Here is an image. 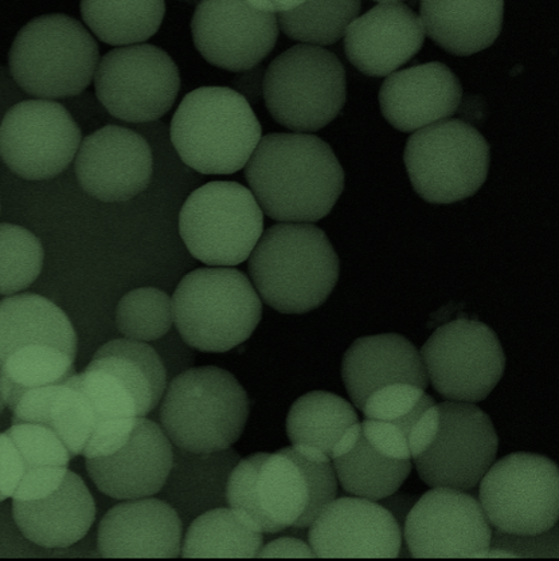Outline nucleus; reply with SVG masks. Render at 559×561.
Instances as JSON below:
<instances>
[{
  "label": "nucleus",
  "mask_w": 559,
  "mask_h": 561,
  "mask_svg": "<svg viewBox=\"0 0 559 561\" xmlns=\"http://www.w3.org/2000/svg\"><path fill=\"white\" fill-rule=\"evenodd\" d=\"M354 404L336 393L312 391L300 397L287 416L293 445H309L331 455L332 447L350 426L358 423Z\"/></svg>",
  "instance_id": "34"
},
{
  "label": "nucleus",
  "mask_w": 559,
  "mask_h": 561,
  "mask_svg": "<svg viewBox=\"0 0 559 561\" xmlns=\"http://www.w3.org/2000/svg\"><path fill=\"white\" fill-rule=\"evenodd\" d=\"M172 310L184 343L224 354L252 336L263 318V301L246 274L230 266H210L181 279Z\"/></svg>",
  "instance_id": "5"
},
{
  "label": "nucleus",
  "mask_w": 559,
  "mask_h": 561,
  "mask_svg": "<svg viewBox=\"0 0 559 561\" xmlns=\"http://www.w3.org/2000/svg\"><path fill=\"white\" fill-rule=\"evenodd\" d=\"M98 99L118 121H159L175 104L181 75L174 59L152 45H128L106 53L94 75Z\"/></svg>",
  "instance_id": "13"
},
{
  "label": "nucleus",
  "mask_w": 559,
  "mask_h": 561,
  "mask_svg": "<svg viewBox=\"0 0 559 561\" xmlns=\"http://www.w3.org/2000/svg\"><path fill=\"white\" fill-rule=\"evenodd\" d=\"M71 459L52 428L41 423H13L0 433V492L5 499H44L61 486Z\"/></svg>",
  "instance_id": "20"
},
{
  "label": "nucleus",
  "mask_w": 559,
  "mask_h": 561,
  "mask_svg": "<svg viewBox=\"0 0 559 561\" xmlns=\"http://www.w3.org/2000/svg\"><path fill=\"white\" fill-rule=\"evenodd\" d=\"M79 125L53 100H27L10 107L0 124V158L32 182L62 174L81 146Z\"/></svg>",
  "instance_id": "15"
},
{
  "label": "nucleus",
  "mask_w": 559,
  "mask_h": 561,
  "mask_svg": "<svg viewBox=\"0 0 559 561\" xmlns=\"http://www.w3.org/2000/svg\"><path fill=\"white\" fill-rule=\"evenodd\" d=\"M343 491L373 501L388 497L407 481L413 462L383 455L362 433L361 423L350 426L330 455Z\"/></svg>",
  "instance_id": "30"
},
{
  "label": "nucleus",
  "mask_w": 559,
  "mask_h": 561,
  "mask_svg": "<svg viewBox=\"0 0 559 561\" xmlns=\"http://www.w3.org/2000/svg\"><path fill=\"white\" fill-rule=\"evenodd\" d=\"M164 14V0H81L85 25L111 46L150 39L162 26Z\"/></svg>",
  "instance_id": "33"
},
{
  "label": "nucleus",
  "mask_w": 559,
  "mask_h": 561,
  "mask_svg": "<svg viewBox=\"0 0 559 561\" xmlns=\"http://www.w3.org/2000/svg\"><path fill=\"white\" fill-rule=\"evenodd\" d=\"M249 73L243 75L238 79V89L240 94L243 95L251 103H258V101L264 95V68L254 67L248 70Z\"/></svg>",
  "instance_id": "45"
},
{
  "label": "nucleus",
  "mask_w": 559,
  "mask_h": 561,
  "mask_svg": "<svg viewBox=\"0 0 559 561\" xmlns=\"http://www.w3.org/2000/svg\"><path fill=\"white\" fill-rule=\"evenodd\" d=\"M361 8V0H306L300 8L278 14L277 21L290 39L329 46L344 37Z\"/></svg>",
  "instance_id": "36"
},
{
  "label": "nucleus",
  "mask_w": 559,
  "mask_h": 561,
  "mask_svg": "<svg viewBox=\"0 0 559 561\" xmlns=\"http://www.w3.org/2000/svg\"><path fill=\"white\" fill-rule=\"evenodd\" d=\"M229 508L261 534L294 528L307 510L309 485L300 465L284 449L240 459L226 488Z\"/></svg>",
  "instance_id": "14"
},
{
  "label": "nucleus",
  "mask_w": 559,
  "mask_h": 561,
  "mask_svg": "<svg viewBox=\"0 0 559 561\" xmlns=\"http://www.w3.org/2000/svg\"><path fill=\"white\" fill-rule=\"evenodd\" d=\"M252 8L265 13L283 14L300 8L306 0H247Z\"/></svg>",
  "instance_id": "46"
},
{
  "label": "nucleus",
  "mask_w": 559,
  "mask_h": 561,
  "mask_svg": "<svg viewBox=\"0 0 559 561\" xmlns=\"http://www.w3.org/2000/svg\"><path fill=\"white\" fill-rule=\"evenodd\" d=\"M341 59L317 45H296L273 59L264 76V100L273 121L297 134L317 133L346 103Z\"/></svg>",
  "instance_id": "8"
},
{
  "label": "nucleus",
  "mask_w": 559,
  "mask_h": 561,
  "mask_svg": "<svg viewBox=\"0 0 559 561\" xmlns=\"http://www.w3.org/2000/svg\"><path fill=\"white\" fill-rule=\"evenodd\" d=\"M463 99L459 79L442 62L395 71L379 92L386 121L401 133H415L454 116Z\"/></svg>",
  "instance_id": "24"
},
{
  "label": "nucleus",
  "mask_w": 559,
  "mask_h": 561,
  "mask_svg": "<svg viewBox=\"0 0 559 561\" xmlns=\"http://www.w3.org/2000/svg\"><path fill=\"white\" fill-rule=\"evenodd\" d=\"M263 137L251 104L235 89L205 87L182 100L171 122V141L184 164L204 175L243 169Z\"/></svg>",
  "instance_id": "4"
},
{
  "label": "nucleus",
  "mask_w": 559,
  "mask_h": 561,
  "mask_svg": "<svg viewBox=\"0 0 559 561\" xmlns=\"http://www.w3.org/2000/svg\"><path fill=\"white\" fill-rule=\"evenodd\" d=\"M258 558H317L309 542L296 537H280L261 548Z\"/></svg>",
  "instance_id": "43"
},
{
  "label": "nucleus",
  "mask_w": 559,
  "mask_h": 561,
  "mask_svg": "<svg viewBox=\"0 0 559 561\" xmlns=\"http://www.w3.org/2000/svg\"><path fill=\"white\" fill-rule=\"evenodd\" d=\"M418 500V495L401 492L400 489H398L397 492L379 500L378 503L391 513V516L395 517L400 528L403 529L409 512L412 511Z\"/></svg>",
  "instance_id": "44"
},
{
  "label": "nucleus",
  "mask_w": 559,
  "mask_h": 561,
  "mask_svg": "<svg viewBox=\"0 0 559 561\" xmlns=\"http://www.w3.org/2000/svg\"><path fill=\"white\" fill-rule=\"evenodd\" d=\"M91 362L121 379L138 403L140 416L151 414L162 401L169 378L151 345L126 337L112 340L94 354Z\"/></svg>",
  "instance_id": "31"
},
{
  "label": "nucleus",
  "mask_w": 559,
  "mask_h": 561,
  "mask_svg": "<svg viewBox=\"0 0 559 561\" xmlns=\"http://www.w3.org/2000/svg\"><path fill=\"white\" fill-rule=\"evenodd\" d=\"M4 500H8L4 497V495L2 494V492H0V503H3Z\"/></svg>",
  "instance_id": "49"
},
{
  "label": "nucleus",
  "mask_w": 559,
  "mask_h": 561,
  "mask_svg": "<svg viewBox=\"0 0 559 561\" xmlns=\"http://www.w3.org/2000/svg\"><path fill=\"white\" fill-rule=\"evenodd\" d=\"M362 433L366 439L383 453L384 456L392 459H410L408 437L389 422L365 420L361 423Z\"/></svg>",
  "instance_id": "41"
},
{
  "label": "nucleus",
  "mask_w": 559,
  "mask_h": 561,
  "mask_svg": "<svg viewBox=\"0 0 559 561\" xmlns=\"http://www.w3.org/2000/svg\"><path fill=\"white\" fill-rule=\"evenodd\" d=\"M183 523L164 500H126L106 512L99 525L101 557L174 559L181 557Z\"/></svg>",
  "instance_id": "23"
},
{
  "label": "nucleus",
  "mask_w": 559,
  "mask_h": 561,
  "mask_svg": "<svg viewBox=\"0 0 559 561\" xmlns=\"http://www.w3.org/2000/svg\"><path fill=\"white\" fill-rule=\"evenodd\" d=\"M159 416L172 446L193 453L219 451L241 438L249 399L240 381L226 369L189 368L170 380Z\"/></svg>",
  "instance_id": "6"
},
{
  "label": "nucleus",
  "mask_w": 559,
  "mask_h": 561,
  "mask_svg": "<svg viewBox=\"0 0 559 561\" xmlns=\"http://www.w3.org/2000/svg\"><path fill=\"white\" fill-rule=\"evenodd\" d=\"M16 527L28 541L47 549L69 548L84 539L96 520L87 483L68 471L61 486L39 500H13Z\"/></svg>",
  "instance_id": "26"
},
{
  "label": "nucleus",
  "mask_w": 559,
  "mask_h": 561,
  "mask_svg": "<svg viewBox=\"0 0 559 561\" xmlns=\"http://www.w3.org/2000/svg\"><path fill=\"white\" fill-rule=\"evenodd\" d=\"M342 379L351 402L360 410L380 387L409 383L426 390L430 386L419 350L396 333L355 340L343 356Z\"/></svg>",
  "instance_id": "25"
},
{
  "label": "nucleus",
  "mask_w": 559,
  "mask_h": 561,
  "mask_svg": "<svg viewBox=\"0 0 559 561\" xmlns=\"http://www.w3.org/2000/svg\"><path fill=\"white\" fill-rule=\"evenodd\" d=\"M39 238L21 226L0 225V295L13 296L35 283L44 268Z\"/></svg>",
  "instance_id": "38"
},
{
  "label": "nucleus",
  "mask_w": 559,
  "mask_h": 561,
  "mask_svg": "<svg viewBox=\"0 0 559 561\" xmlns=\"http://www.w3.org/2000/svg\"><path fill=\"white\" fill-rule=\"evenodd\" d=\"M402 537L415 559L480 558L491 547L492 527L472 495L432 488L409 512Z\"/></svg>",
  "instance_id": "16"
},
{
  "label": "nucleus",
  "mask_w": 559,
  "mask_h": 561,
  "mask_svg": "<svg viewBox=\"0 0 559 561\" xmlns=\"http://www.w3.org/2000/svg\"><path fill=\"white\" fill-rule=\"evenodd\" d=\"M194 45L213 67L247 71L275 49L276 14L252 8L247 0H202L192 21Z\"/></svg>",
  "instance_id": "17"
},
{
  "label": "nucleus",
  "mask_w": 559,
  "mask_h": 561,
  "mask_svg": "<svg viewBox=\"0 0 559 561\" xmlns=\"http://www.w3.org/2000/svg\"><path fill=\"white\" fill-rule=\"evenodd\" d=\"M420 13L434 44L467 57L495 44L503 27L504 0H421Z\"/></svg>",
  "instance_id": "28"
},
{
  "label": "nucleus",
  "mask_w": 559,
  "mask_h": 561,
  "mask_svg": "<svg viewBox=\"0 0 559 561\" xmlns=\"http://www.w3.org/2000/svg\"><path fill=\"white\" fill-rule=\"evenodd\" d=\"M174 324L172 298L157 288H139L122 297L116 308L117 331L136 342H158Z\"/></svg>",
  "instance_id": "37"
},
{
  "label": "nucleus",
  "mask_w": 559,
  "mask_h": 561,
  "mask_svg": "<svg viewBox=\"0 0 559 561\" xmlns=\"http://www.w3.org/2000/svg\"><path fill=\"white\" fill-rule=\"evenodd\" d=\"M240 455L235 449L193 453L174 446V458L162 488L163 500L184 524L214 508L228 505L226 488Z\"/></svg>",
  "instance_id": "27"
},
{
  "label": "nucleus",
  "mask_w": 559,
  "mask_h": 561,
  "mask_svg": "<svg viewBox=\"0 0 559 561\" xmlns=\"http://www.w3.org/2000/svg\"><path fill=\"white\" fill-rule=\"evenodd\" d=\"M436 403L422 388L409 383H392L378 388L366 399V420L389 422L409 438L415 422Z\"/></svg>",
  "instance_id": "39"
},
{
  "label": "nucleus",
  "mask_w": 559,
  "mask_h": 561,
  "mask_svg": "<svg viewBox=\"0 0 559 561\" xmlns=\"http://www.w3.org/2000/svg\"><path fill=\"white\" fill-rule=\"evenodd\" d=\"M264 232V213L251 190L212 182L195 190L180 214V234L207 266H237L251 256Z\"/></svg>",
  "instance_id": "9"
},
{
  "label": "nucleus",
  "mask_w": 559,
  "mask_h": 561,
  "mask_svg": "<svg viewBox=\"0 0 559 561\" xmlns=\"http://www.w3.org/2000/svg\"><path fill=\"white\" fill-rule=\"evenodd\" d=\"M80 186L104 203L134 199L148 187L153 157L145 137L109 125L81 141L75 161Z\"/></svg>",
  "instance_id": "18"
},
{
  "label": "nucleus",
  "mask_w": 559,
  "mask_h": 561,
  "mask_svg": "<svg viewBox=\"0 0 559 561\" xmlns=\"http://www.w3.org/2000/svg\"><path fill=\"white\" fill-rule=\"evenodd\" d=\"M374 2H379V3H401L402 0H374Z\"/></svg>",
  "instance_id": "48"
},
{
  "label": "nucleus",
  "mask_w": 559,
  "mask_h": 561,
  "mask_svg": "<svg viewBox=\"0 0 559 561\" xmlns=\"http://www.w3.org/2000/svg\"><path fill=\"white\" fill-rule=\"evenodd\" d=\"M4 409H5V402L3 399L2 386H0V415H2Z\"/></svg>",
  "instance_id": "47"
},
{
  "label": "nucleus",
  "mask_w": 559,
  "mask_h": 561,
  "mask_svg": "<svg viewBox=\"0 0 559 561\" xmlns=\"http://www.w3.org/2000/svg\"><path fill=\"white\" fill-rule=\"evenodd\" d=\"M300 465L309 485V501L305 515L290 529H308L327 505L336 499L338 479L329 455L309 445L285 447Z\"/></svg>",
  "instance_id": "40"
},
{
  "label": "nucleus",
  "mask_w": 559,
  "mask_h": 561,
  "mask_svg": "<svg viewBox=\"0 0 559 561\" xmlns=\"http://www.w3.org/2000/svg\"><path fill=\"white\" fill-rule=\"evenodd\" d=\"M100 62L96 39L75 18H35L11 46V76L22 91L43 100L73 98L91 85Z\"/></svg>",
  "instance_id": "7"
},
{
  "label": "nucleus",
  "mask_w": 559,
  "mask_h": 561,
  "mask_svg": "<svg viewBox=\"0 0 559 561\" xmlns=\"http://www.w3.org/2000/svg\"><path fill=\"white\" fill-rule=\"evenodd\" d=\"M28 345H52L76 357L77 334L61 308L47 298L22 294L0 301V366Z\"/></svg>",
  "instance_id": "29"
},
{
  "label": "nucleus",
  "mask_w": 559,
  "mask_h": 561,
  "mask_svg": "<svg viewBox=\"0 0 559 561\" xmlns=\"http://www.w3.org/2000/svg\"><path fill=\"white\" fill-rule=\"evenodd\" d=\"M76 357L52 345H28L11 354L0 366L5 408L23 391L67 380L76 374Z\"/></svg>",
  "instance_id": "35"
},
{
  "label": "nucleus",
  "mask_w": 559,
  "mask_h": 561,
  "mask_svg": "<svg viewBox=\"0 0 559 561\" xmlns=\"http://www.w3.org/2000/svg\"><path fill=\"white\" fill-rule=\"evenodd\" d=\"M153 348L158 352L170 380L175 378L176 375L186 371V369L192 368L190 367L194 363V356L192 351H190L192 347L184 343L181 334L180 337L170 334V332L164 334L157 347Z\"/></svg>",
  "instance_id": "42"
},
{
  "label": "nucleus",
  "mask_w": 559,
  "mask_h": 561,
  "mask_svg": "<svg viewBox=\"0 0 559 561\" xmlns=\"http://www.w3.org/2000/svg\"><path fill=\"white\" fill-rule=\"evenodd\" d=\"M263 535L243 522L237 512L221 506L202 513L189 524L181 557L258 558L264 546Z\"/></svg>",
  "instance_id": "32"
},
{
  "label": "nucleus",
  "mask_w": 559,
  "mask_h": 561,
  "mask_svg": "<svg viewBox=\"0 0 559 561\" xmlns=\"http://www.w3.org/2000/svg\"><path fill=\"white\" fill-rule=\"evenodd\" d=\"M420 354L427 379L447 401H484L505 369L497 333L476 320L459 319L437 328Z\"/></svg>",
  "instance_id": "12"
},
{
  "label": "nucleus",
  "mask_w": 559,
  "mask_h": 561,
  "mask_svg": "<svg viewBox=\"0 0 559 561\" xmlns=\"http://www.w3.org/2000/svg\"><path fill=\"white\" fill-rule=\"evenodd\" d=\"M489 142L472 125L444 121L415 130L407 142L406 165L422 199L449 205L475 195L489 176Z\"/></svg>",
  "instance_id": "10"
},
{
  "label": "nucleus",
  "mask_w": 559,
  "mask_h": 561,
  "mask_svg": "<svg viewBox=\"0 0 559 561\" xmlns=\"http://www.w3.org/2000/svg\"><path fill=\"white\" fill-rule=\"evenodd\" d=\"M174 446L157 422L139 417L126 444L111 456L87 459L100 492L116 500L151 497L170 474Z\"/></svg>",
  "instance_id": "21"
},
{
  "label": "nucleus",
  "mask_w": 559,
  "mask_h": 561,
  "mask_svg": "<svg viewBox=\"0 0 559 561\" xmlns=\"http://www.w3.org/2000/svg\"><path fill=\"white\" fill-rule=\"evenodd\" d=\"M420 479L431 488L472 491L495 462L499 438L491 417L475 403H434L408 438Z\"/></svg>",
  "instance_id": "3"
},
{
  "label": "nucleus",
  "mask_w": 559,
  "mask_h": 561,
  "mask_svg": "<svg viewBox=\"0 0 559 561\" xmlns=\"http://www.w3.org/2000/svg\"><path fill=\"white\" fill-rule=\"evenodd\" d=\"M339 256L312 224L282 222L267 229L249 256V273L263 301L280 313L322 307L335 289Z\"/></svg>",
  "instance_id": "2"
},
{
  "label": "nucleus",
  "mask_w": 559,
  "mask_h": 561,
  "mask_svg": "<svg viewBox=\"0 0 559 561\" xmlns=\"http://www.w3.org/2000/svg\"><path fill=\"white\" fill-rule=\"evenodd\" d=\"M479 503L498 533L545 534L556 527L559 516L557 465L533 453L503 457L480 480Z\"/></svg>",
  "instance_id": "11"
},
{
  "label": "nucleus",
  "mask_w": 559,
  "mask_h": 561,
  "mask_svg": "<svg viewBox=\"0 0 559 561\" xmlns=\"http://www.w3.org/2000/svg\"><path fill=\"white\" fill-rule=\"evenodd\" d=\"M246 178L261 210L278 222H318L344 188V171L332 148L307 134L261 137Z\"/></svg>",
  "instance_id": "1"
},
{
  "label": "nucleus",
  "mask_w": 559,
  "mask_h": 561,
  "mask_svg": "<svg viewBox=\"0 0 559 561\" xmlns=\"http://www.w3.org/2000/svg\"><path fill=\"white\" fill-rule=\"evenodd\" d=\"M421 18L403 3H380L355 18L344 34L349 61L362 73L388 77L422 49Z\"/></svg>",
  "instance_id": "22"
},
{
  "label": "nucleus",
  "mask_w": 559,
  "mask_h": 561,
  "mask_svg": "<svg viewBox=\"0 0 559 561\" xmlns=\"http://www.w3.org/2000/svg\"><path fill=\"white\" fill-rule=\"evenodd\" d=\"M308 542L317 558L400 557L403 537L400 525L378 501L362 497L335 499L308 528Z\"/></svg>",
  "instance_id": "19"
}]
</instances>
